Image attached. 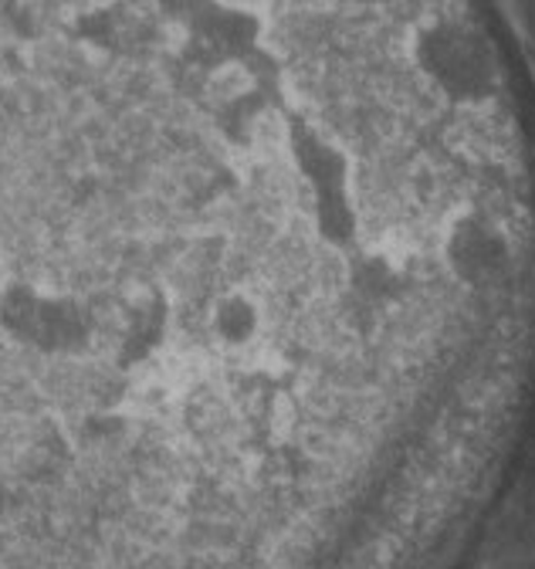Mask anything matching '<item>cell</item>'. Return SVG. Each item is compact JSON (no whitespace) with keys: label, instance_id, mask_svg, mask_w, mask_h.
I'll use <instances>...</instances> for the list:
<instances>
[{"label":"cell","instance_id":"cell-1","mask_svg":"<svg viewBox=\"0 0 535 569\" xmlns=\"http://www.w3.org/2000/svg\"><path fill=\"white\" fill-rule=\"evenodd\" d=\"M208 336L214 349L224 352L228 360L244 363L268 336L264 306L244 289V284H228V289H221L208 306Z\"/></svg>","mask_w":535,"mask_h":569}]
</instances>
